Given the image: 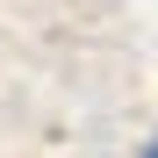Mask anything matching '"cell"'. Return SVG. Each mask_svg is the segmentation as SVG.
Listing matches in <instances>:
<instances>
[{
    "label": "cell",
    "mask_w": 158,
    "mask_h": 158,
    "mask_svg": "<svg viewBox=\"0 0 158 158\" xmlns=\"http://www.w3.org/2000/svg\"><path fill=\"white\" fill-rule=\"evenodd\" d=\"M144 158H158V144H151V151H144Z\"/></svg>",
    "instance_id": "1"
}]
</instances>
